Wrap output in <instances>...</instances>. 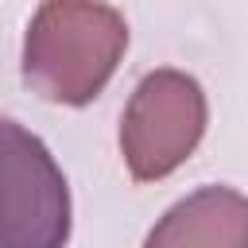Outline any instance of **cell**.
Returning <instances> with one entry per match:
<instances>
[{
    "instance_id": "1",
    "label": "cell",
    "mask_w": 248,
    "mask_h": 248,
    "mask_svg": "<svg viewBox=\"0 0 248 248\" xmlns=\"http://www.w3.org/2000/svg\"><path fill=\"white\" fill-rule=\"evenodd\" d=\"M128 23L105 0H43L23 35V81L50 105L81 108L116 74Z\"/></svg>"
},
{
    "instance_id": "2",
    "label": "cell",
    "mask_w": 248,
    "mask_h": 248,
    "mask_svg": "<svg viewBox=\"0 0 248 248\" xmlns=\"http://www.w3.org/2000/svg\"><path fill=\"white\" fill-rule=\"evenodd\" d=\"M209 105L198 78L163 66L140 78L120 116V155L136 182L174 174L205 136Z\"/></svg>"
},
{
    "instance_id": "3",
    "label": "cell",
    "mask_w": 248,
    "mask_h": 248,
    "mask_svg": "<svg viewBox=\"0 0 248 248\" xmlns=\"http://www.w3.org/2000/svg\"><path fill=\"white\" fill-rule=\"evenodd\" d=\"M0 151L4 248H66L70 190L46 143L8 116L0 124Z\"/></svg>"
},
{
    "instance_id": "4",
    "label": "cell",
    "mask_w": 248,
    "mask_h": 248,
    "mask_svg": "<svg viewBox=\"0 0 248 248\" xmlns=\"http://www.w3.org/2000/svg\"><path fill=\"white\" fill-rule=\"evenodd\" d=\"M143 248H248V194L232 186H202L174 202Z\"/></svg>"
}]
</instances>
